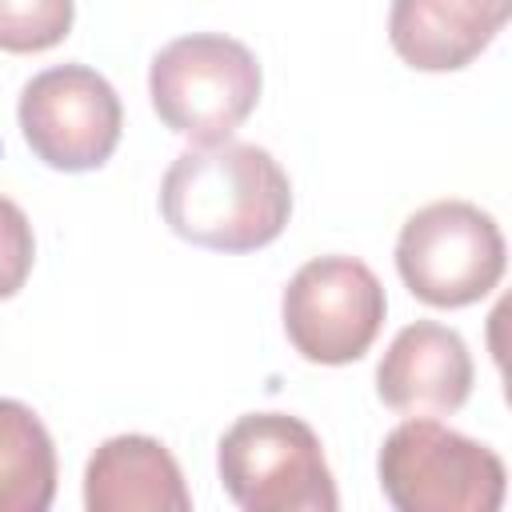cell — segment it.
<instances>
[{
	"label": "cell",
	"mask_w": 512,
	"mask_h": 512,
	"mask_svg": "<svg viewBox=\"0 0 512 512\" xmlns=\"http://www.w3.org/2000/svg\"><path fill=\"white\" fill-rule=\"evenodd\" d=\"M16 120L36 160L56 172H92L116 152L124 108L96 68L56 64L24 84Z\"/></svg>",
	"instance_id": "7"
},
{
	"label": "cell",
	"mask_w": 512,
	"mask_h": 512,
	"mask_svg": "<svg viewBox=\"0 0 512 512\" xmlns=\"http://www.w3.org/2000/svg\"><path fill=\"white\" fill-rule=\"evenodd\" d=\"M384 312V284L356 256H316L300 264L280 300L284 332L308 364L360 360L380 336Z\"/></svg>",
	"instance_id": "6"
},
{
	"label": "cell",
	"mask_w": 512,
	"mask_h": 512,
	"mask_svg": "<svg viewBox=\"0 0 512 512\" xmlns=\"http://www.w3.org/2000/svg\"><path fill=\"white\" fill-rule=\"evenodd\" d=\"M72 0H0V52H48L72 32Z\"/></svg>",
	"instance_id": "12"
},
{
	"label": "cell",
	"mask_w": 512,
	"mask_h": 512,
	"mask_svg": "<svg viewBox=\"0 0 512 512\" xmlns=\"http://www.w3.org/2000/svg\"><path fill=\"white\" fill-rule=\"evenodd\" d=\"M472 352L456 328L436 320L404 324L376 364V396L404 416H440L472 396Z\"/></svg>",
	"instance_id": "8"
},
{
	"label": "cell",
	"mask_w": 512,
	"mask_h": 512,
	"mask_svg": "<svg viewBox=\"0 0 512 512\" xmlns=\"http://www.w3.org/2000/svg\"><path fill=\"white\" fill-rule=\"evenodd\" d=\"M56 496V448L44 420L0 396V512H44Z\"/></svg>",
	"instance_id": "11"
},
{
	"label": "cell",
	"mask_w": 512,
	"mask_h": 512,
	"mask_svg": "<svg viewBox=\"0 0 512 512\" xmlns=\"http://www.w3.org/2000/svg\"><path fill=\"white\" fill-rule=\"evenodd\" d=\"M164 224L212 252H256L292 216V184L260 144L216 140L184 148L160 180Z\"/></svg>",
	"instance_id": "1"
},
{
	"label": "cell",
	"mask_w": 512,
	"mask_h": 512,
	"mask_svg": "<svg viewBox=\"0 0 512 512\" xmlns=\"http://www.w3.org/2000/svg\"><path fill=\"white\" fill-rule=\"evenodd\" d=\"M84 508L88 512H188L192 496L184 488L176 456L140 432L104 440L84 468Z\"/></svg>",
	"instance_id": "10"
},
{
	"label": "cell",
	"mask_w": 512,
	"mask_h": 512,
	"mask_svg": "<svg viewBox=\"0 0 512 512\" xmlns=\"http://www.w3.org/2000/svg\"><path fill=\"white\" fill-rule=\"evenodd\" d=\"M260 84L252 48L220 32L176 36L148 68V96L160 124L192 144L228 140L252 116Z\"/></svg>",
	"instance_id": "2"
},
{
	"label": "cell",
	"mask_w": 512,
	"mask_h": 512,
	"mask_svg": "<svg viewBox=\"0 0 512 512\" xmlns=\"http://www.w3.org/2000/svg\"><path fill=\"white\" fill-rule=\"evenodd\" d=\"M504 264L500 224L472 200H432L416 208L396 236V272L404 288L432 308L484 300L500 284Z\"/></svg>",
	"instance_id": "5"
},
{
	"label": "cell",
	"mask_w": 512,
	"mask_h": 512,
	"mask_svg": "<svg viewBox=\"0 0 512 512\" xmlns=\"http://www.w3.org/2000/svg\"><path fill=\"white\" fill-rule=\"evenodd\" d=\"M512 0H392V52L416 72L468 68L508 24Z\"/></svg>",
	"instance_id": "9"
},
{
	"label": "cell",
	"mask_w": 512,
	"mask_h": 512,
	"mask_svg": "<svg viewBox=\"0 0 512 512\" xmlns=\"http://www.w3.org/2000/svg\"><path fill=\"white\" fill-rule=\"evenodd\" d=\"M220 484L244 512H336L320 436L288 412H248L216 444Z\"/></svg>",
	"instance_id": "4"
},
{
	"label": "cell",
	"mask_w": 512,
	"mask_h": 512,
	"mask_svg": "<svg viewBox=\"0 0 512 512\" xmlns=\"http://www.w3.org/2000/svg\"><path fill=\"white\" fill-rule=\"evenodd\" d=\"M36 260V240L24 208L8 196H0V300L16 296L32 272Z\"/></svg>",
	"instance_id": "13"
},
{
	"label": "cell",
	"mask_w": 512,
	"mask_h": 512,
	"mask_svg": "<svg viewBox=\"0 0 512 512\" xmlns=\"http://www.w3.org/2000/svg\"><path fill=\"white\" fill-rule=\"evenodd\" d=\"M376 472L396 512H496L508 492L504 460L432 416L396 424L380 444Z\"/></svg>",
	"instance_id": "3"
}]
</instances>
